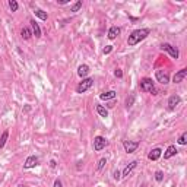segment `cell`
Masks as SVG:
<instances>
[{"label":"cell","mask_w":187,"mask_h":187,"mask_svg":"<svg viewBox=\"0 0 187 187\" xmlns=\"http://www.w3.org/2000/svg\"><path fill=\"white\" fill-rule=\"evenodd\" d=\"M180 101H181V98H180L179 95H171L170 99H168V108H170L171 111L175 110V107L180 104Z\"/></svg>","instance_id":"cell-9"},{"label":"cell","mask_w":187,"mask_h":187,"mask_svg":"<svg viewBox=\"0 0 187 187\" xmlns=\"http://www.w3.org/2000/svg\"><path fill=\"white\" fill-rule=\"evenodd\" d=\"M133 101H135V97H130V98H127V101H126V107H132Z\"/></svg>","instance_id":"cell-28"},{"label":"cell","mask_w":187,"mask_h":187,"mask_svg":"<svg viewBox=\"0 0 187 187\" xmlns=\"http://www.w3.org/2000/svg\"><path fill=\"white\" fill-rule=\"evenodd\" d=\"M34 13H35V16H37V18H40L41 21H47V18H48V15H47V12H44L43 9H35V10H34Z\"/></svg>","instance_id":"cell-18"},{"label":"cell","mask_w":187,"mask_h":187,"mask_svg":"<svg viewBox=\"0 0 187 187\" xmlns=\"http://www.w3.org/2000/svg\"><path fill=\"white\" fill-rule=\"evenodd\" d=\"M8 137H9V130H4V132L2 133V136H0V149H2L4 145H6V140H8Z\"/></svg>","instance_id":"cell-21"},{"label":"cell","mask_w":187,"mask_h":187,"mask_svg":"<svg viewBox=\"0 0 187 187\" xmlns=\"http://www.w3.org/2000/svg\"><path fill=\"white\" fill-rule=\"evenodd\" d=\"M92 85H94V79H92V77H85V79H82V82H79V85L76 86V92L77 94L86 92V91L89 89Z\"/></svg>","instance_id":"cell-3"},{"label":"cell","mask_w":187,"mask_h":187,"mask_svg":"<svg viewBox=\"0 0 187 187\" xmlns=\"http://www.w3.org/2000/svg\"><path fill=\"white\" fill-rule=\"evenodd\" d=\"M142 187H145V186H142Z\"/></svg>","instance_id":"cell-34"},{"label":"cell","mask_w":187,"mask_h":187,"mask_svg":"<svg viewBox=\"0 0 187 187\" xmlns=\"http://www.w3.org/2000/svg\"><path fill=\"white\" fill-rule=\"evenodd\" d=\"M77 75H79L82 79H85V77L89 75V66H88V64H81V66L77 67Z\"/></svg>","instance_id":"cell-11"},{"label":"cell","mask_w":187,"mask_h":187,"mask_svg":"<svg viewBox=\"0 0 187 187\" xmlns=\"http://www.w3.org/2000/svg\"><path fill=\"white\" fill-rule=\"evenodd\" d=\"M59 2V4H67L69 3V0H57Z\"/></svg>","instance_id":"cell-32"},{"label":"cell","mask_w":187,"mask_h":187,"mask_svg":"<svg viewBox=\"0 0 187 187\" xmlns=\"http://www.w3.org/2000/svg\"><path fill=\"white\" fill-rule=\"evenodd\" d=\"M155 180H157L158 183H161L162 180H164V173L162 171H157L155 173Z\"/></svg>","instance_id":"cell-25"},{"label":"cell","mask_w":187,"mask_h":187,"mask_svg":"<svg viewBox=\"0 0 187 187\" xmlns=\"http://www.w3.org/2000/svg\"><path fill=\"white\" fill-rule=\"evenodd\" d=\"M113 177H114V180L119 181V180L121 179V173H120V171H114V175H113Z\"/></svg>","instance_id":"cell-29"},{"label":"cell","mask_w":187,"mask_h":187,"mask_svg":"<svg viewBox=\"0 0 187 187\" xmlns=\"http://www.w3.org/2000/svg\"><path fill=\"white\" fill-rule=\"evenodd\" d=\"M97 113L101 115V117H104V119H105V117H108V110H107L105 107L99 105V104L97 105Z\"/></svg>","instance_id":"cell-19"},{"label":"cell","mask_w":187,"mask_h":187,"mask_svg":"<svg viewBox=\"0 0 187 187\" xmlns=\"http://www.w3.org/2000/svg\"><path fill=\"white\" fill-rule=\"evenodd\" d=\"M38 162H40L38 157H35V155H31V157H28V158H26L25 164H24V168H25V170H29V168H34V167H37V165H38Z\"/></svg>","instance_id":"cell-8"},{"label":"cell","mask_w":187,"mask_h":187,"mask_svg":"<svg viewBox=\"0 0 187 187\" xmlns=\"http://www.w3.org/2000/svg\"><path fill=\"white\" fill-rule=\"evenodd\" d=\"M105 145H107L105 137H102V136H97L95 139H94V149H95L97 152L102 151V149L105 148Z\"/></svg>","instance_id":"cell-7"},{"label":"cell","mask_w":187,"mask_h":187,"mask_svg":"<svg viewBox=\"0 0 187 187\" xmlns=\"http://www.w3.org/2000/svg\"><path fill=\"white\" fill-rule=\"evenodd\" d=\"M81 8H82V0H77L76 3L72 4V8H70V12L76 13V12H79V10H81Z\"/></svg>","instance_id":"cell-22"},{"label":"cell","mask_w":187,"mask_h":187,"mask_svg":"<svg viewBox=\"0 0 187 187\" xmlns=\"http://www.w3.org/2000/svg\"><path fill=\"white\" fill-rule=\"evenodd\" d=\"M179 145H187V132H184L183 135L179 137Z\"/></svg>","instance_id":"cell-24"},{"label":"cell","mask_w":187,"mask_h":187,"mask_svg":"<svg viewBox=\"0 0 187 187\" xmlns=\"http://www.w3.org/2000/svg\"><path fill=\"white\" fill-rule=\"evenodd\" d=\"M50 167H51V168H54V167H56V161H54V159H51V161H50Z\"/></svg>","instance_id":"cell-33"},{"label":"cell","mask_w":187,"mask_h":187,"mask_svg":"<svg viewBox=\"0 0 187 187\" xmlns=\"http://www.w3.org/2000/svg\"><path fill=\"white\" fill-rule=\"evenodd\" d=\"M114 75L117 77H123V72H121V70H120V69H117V70H115L114 72Z\"/></svg>","instance_id":"cell-30"},{"label":"cell","mask_w":187,"mask_h":187,"mask_svg":"<svg viewBox=\"0 0 187 187\" xmlns=\"http://www.w3.org/2000/svg\"><path fill=\"white\" fill-rule=\"evenodd\" d=\"M53 187H63V184H61V181L57 179V180L54 181V186H53Z\"/></svg>","instance_id":"cell-31"},{"label":"cell","mask_w":187,"mask_h":187,"mask_svg":"<svg viewBox=\"0 0 187 187\" xmlns=\"http://www.w3.org/2000/svg\"><path fill=\"white\" fill-rule=\"evenodd\" d=\"M9 8H10L12 12H16L18 8H19V4H18L16 0H10V2H9Z\"/></svg>","instance_id":"cell-23"},{"label":"cell","mask_w":187,"mask_h":187,"mask_svg":"<svg viewBox=\"0 0 187 187\" xmlns=\"http://www.w3.org/2000/svg\"><path fill=\"white\" fill-rule=\"evenodd\" d=\"M161 155H162L161 148H155V149H152V151L149 152L148 158L151 159V161H157V159H159V157H161Z\"/></svg>","instance_id":"cell-12"},{"label":"cell","mask_w":187,"mask_h":187,"mask_svg":"<svg viewBox=\"0 0 187 187\" xmlns=\"http://www.w3.org/2000/svg\"><path fill=\"white\" fill-rule=\"evenodd\" d=\"M111 51H113V45H107L105 48H104V51H102V53H104V54H110Z\"/></svg>","instance_id":"cell-27"},{"label":"cell","mask_w":187,"mask_h":187,"mask_svg":"<svg viewBox=\"0 0 187 187\" xmlns=\"http://www.w3.org/2000/svg\"><path fill=\"white\" fill-rule=\"evenodd\" d=\"M186 76H187V69H181V70H179V72L174 75L173 81H174V83H180Z\"/></svg>","instance_id":"cell-10"},{"label":"cell","mask_w":187,"mask_h":187,"mask_svg":"<svg viewBox=\"0 0 187 187\" xmlns=\"http://www.w3.org/2000/svg\"><path fill=\"white\" fill-rule=\"evenodd\" d=\"M136 165H137V161H132L127 167H126V168H124V171H123V174H121V177H123V175H124V177H126V175H129L133 170H135V168H136Z\"/></svg>","instance_id":"cell-16"},{"label":"cell","mask_w":187,"mask_h":187,"mask_svg":"<svg viewBox=\"0 0 187 187\" xmlns=\"http://www.w3.org/2000/svg\"><path fill=\"white\" fill-rule=\"evenodd\" d=\"M105 164H107V159H105V158H101V159L98 161V167H97V168H98V170H102Z\"/></svg>","instance_id":"cell-26"},{"label":"cell","mask_w":187,"mask_h":187,"mask_svg":"<svg viewBox=\"0 0 187 187\" xmlns=\"http://www.w3.org/2000/svg\"><path fill=\"white\" fill-rule=\"evenodd\" d=\"M159 48H161L162 51H167V53H170L171 57H174V59H179L180 53H179V48H177V47L171 45V44H168V43H164L161 47H159Z\"/></svg>","instance_id":"cell-4"},{"label":"cell","mask_w":187,"mask_h":187,"mask_svg":"<svg viewBox=\"0 0 187 187\" xmlns=\"http://www.w3.org/2000/svg\"><path fill=\"white\" fill-rule=\"evenodd\" d=\"M155 77H157V81L162 85H167V83H170V76H168V72H164V70H157L155 72Z\"/></svg>","instance_id":"cell-5"},{"label":"cell","mask_w":187,"mask_h":187,"mask_svg":"<svg viewBox=\"0 0 187 187\" xmlns=\"http://www.w3.org/2000/svg\"><path fill=\"white\" fill-rule=\"evenodd\" d=\"M123 146L127 153H133L139 148V142H136V140H123Z\"/></svg>","instance_id":"cell-6"},{"label":"cell","mask_w":187,"mask_h":187,"mask_svg":"<svg viewBox=\"0 0 187 187\" xmlns=\"http://www.w3.org/2000/svg\"><path fill=\"white\" fill-rule=\"evenodd\" d=\"M177 152H179V151H177V148H175L174 145H171V146H168V148H167L165 153H164V159H170V158H173Z\"/></svg>","instance_id":"cell-13"},{"label":"cell","mask_w":187,"mask_h":187,"mask_svg":"<svg viewBox=\"0 0 187 187\" xmlns=\"http://www.w3.org/2000/svg\"><path fill=\"white\" fill-rule=\"evenodd\" d=\"M99 98L101 99H104V101H108V99H114L115 98V91H108V92H104L99 95Z\"/></svg>","instance_id":"cell-17"},{"label":"cell","mask_w":187,"mask_h":187,"mask_svg":"<svg viewBox=\"0 0 187 187\" xmlns=\"http://www.w3.org/2000/svg\"><path fill=\"white\" fill-rule=\"evenodd\" d=\"M31 28H32V35H35L37 38H40V37H41V28H40L38 24L35 21H31Z\"/></svg>","instance_id":"cell-15"},{"label":"cell","mask_w":187,"mask_h":187,"mask_svg":"<svg viewBox=\"0 0 187 187\" xmlns=\"http://www.w3.org/2000/svg\"><path fill=\"white\" fill-rule=\"evenodd\" d=\"M140 91H143V92H148V94H152V95H157L158 91L155 88V83L152 82V79H149V77H143L142 81H140Z\"/></svg>","instance_id":"cell-2"},{"label":"cell","mask_w":187,"mask_h":187,"mask_svg":"<svg viewBox=\"0 0 187 187\" xmlns=\"http://www.w3.org/2000/svg\"><path fill=\"white\" fill-rule=\"evenodd\" d=\"M149 32L151 31L148 29V28H140V29H135L132 32V34L129 35V38H127V44L130 47L133 45H136V44H139L142 40H145L146 37L149 35Z\"/></svg>","instance_id":"cell-1"},{"label":"cell","mask_w":187,"mask_h":187,"mask_svg":"<svg viewBox=\"0 0 187 187\" xmlns=\"http://www.w3.org/2000/svg\"><path fill=\"white\" fill-rule=\"evenodd\" d=\"M21 37L24 40H29L31 37H32V32L29 31V28H22V31H21Z\"/></svg>","instance_id":"cell-20"},{"label":"cell","mask_w":187,"mask_h":187,"mask_svg":"<svg viewBox=\"0 0 187 187\" xmlns=\"http://www.w3.org/2000/svg\"><path fill=\"white\" fill-rule=\"evenodd\" d=\"M120 32H121V29H120L119 26H111L110 29H108V35H107V37H108L110 40H115Z\"/></svg>","instance_id":"cell-14"}]
</instances>
